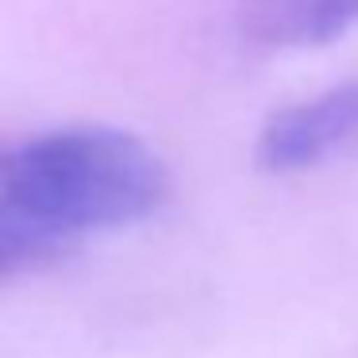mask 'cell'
<instances>
[{"mask_svg": "<svg viewBox=\"0 0 358 358\" xmlns=\"http://www.w3.org/2000/svg\"><path fill=\"white\" fill-rule=\"evenodd\" d=\"M166 193V162L120 127L81 124L0 147V250L31 266L81 235L150 216Z\"/></svg>", "mask_w": 358, "mask_h": 358, "instance_id": "6da1fadb", "label": "cell"}, {"mask_svg": "<svg viewBox=\"0 0 358 358\" xmlns=\"http://www.w3.org/2000/svg\"><path fill=\"white\" fill-rule=\"evenodd\" d=\"M358 139V81L285 104L262 124L255 162L266 173H301Z\"/></svg>", "mask_w": 358, "mask_h": 358, "instance_id": "7a4b0ae2", "label": "cell"}, {"mask_svg": "<svg viewBox=\"0 0 358 358\" xmlns=\"http://www.w3.org/2000/svg\"><path fill=\"white\" fill-rule=\"evenodd\" d=\"M358 24V0H239V31L266 50L327 47Z\"/></svg>", "mask_w": 358, "mask_h": 358, "instance_id": "3957f363", "label": "cell"}, {"mask_svg": "<svg viewBox=\"0 0 358 358\" xmlns=\"http://www.w3.org/2000/svg\"><path fill=\"white\" fill-rule=\"evenodd\" d=\"M24 270V262H20L16 255H8V250H0V278H8V273Z\"/></svg>", "mask_w": 358, "mask_h": 358, "instance_id": "277c9868", "label": "cell"}]
</instances>
